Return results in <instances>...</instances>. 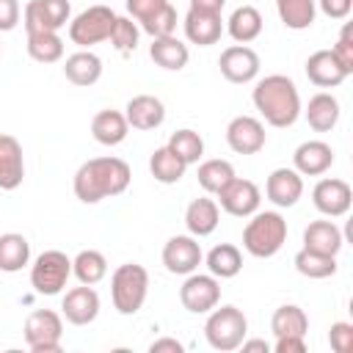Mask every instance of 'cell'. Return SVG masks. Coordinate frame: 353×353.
Here are the masks:
<instances>
[{"mask_svg":"<svg viewBox=\"0 0 353 353\" xmlns=\"http://www.w3.org/2000/svg\"><path fill=\"white\" fill-rule=\"evenodd\" d=\"M204 265H207V270H210L218 281L234 279V276L243 270V251H240L234 243H218V245H212V248L207 251Z\"/></svg>","mask_w":353,"mask_h":353,"instance_id":"f1b7e54d","label":"cell"},{"mask_svg":"<svg viewBox=\"0 0 353 353\" xmlns=\"http://www.w3.org/2000/svg\"><path fill=\"white\" fill-rule=\"evenodd\" d=\"M127 132H130V124H127V119H124L121 110L105 108V110H99L91 119V135L102 146H119L127 138Z\"/></svg>","mask_w":353,"mask_h":353,"instance_id":"83f0119b","label":"cell"},{"mask_svg":"<svg viewBox=\"0 0 353 353\" xmlns=\"http://www.w3.org/2000/svg\"><path fill=\"white\" fill-rule=\"evenodd\" d=\"M63 77L72 85L88 88L102 77V58L91 50H77L63 61Z\"/></svg>","mask_w":353,"mask_h":353,"instance_id":"d4e9b609","label":"cell"},{"mask_svg":"<svg viewBox=\"0 0 353 353\" xmlns=\"http://www.w3.org/2000/svg\"><path fill=\"white\" fill-rule=\"evenodd\" d=\"M301 113L306 116L309 127L314 132H331L342 116V108H339V99L328 91H317L306 108H301Z\"/></svg>","mask_w":353,"mask_h":353,"instance_id":"cb8c5ba5","label":"cell"},{"mask_svg":"<svg viewBox=\"0 0 353 353\" xmlns=\"http://www.w3.org/2000/svg\"><path fill=\"white\" fill-rule=\"evenodd\" d=\"M262 204V190L251 179L234 176L221 193H218V207L234 218H251Z\"/></svg>","mask_w":353,"mask_h":353,"instance_id":"4fadbf2b","label":"cell"},{"mask_svg":"<svg viewBox=\"0 0 353 353\" xmlns=\"http://www.w3.org/2000/svg\"><path fill=\"white\" fill-rule=\"evenodd\" d=\"M240 350H243V353H268L270 345H268L265 339H248V336H245V339L240 342Z\"/></svg>","mask_w":353,"mask_h":353,"instance_id":"f907efd6","label":"cell"},{"mask_svg":"<svg viewBox=\"0 0 353 353\" xmlns=\"http://www.w3.org/2000/svg\"><path fill=\"white\" fill-rule=\"evenodd\" d=\"M262 14L254 6H237L229 19H226V33L237 41V44H251L254 39H259L262 33Z\"/></svg>","mask_w":353,"mask_h":353,"instance_id":"f546056e","label":"cell"},{"mask_svg":"<svg viewBox=\"0 0 353 353\" xmlns=\"http://www.w3.org/2000/svg\"><path fill=\"white\" fill-rule=\"evenodd\" d=\"M218 69L229 83L245 85V83H254L259 74V55L248 44H232L221 52Z\"/></svg>","mask_w":353,"mask_h":353,"instance_id":"5bb4252c","label":"cell"},{"mask_svg":"<svg viewBox=\"0 0 353 353\" xmlns=\"http://www.w3.org/2000/svg\"><path fill=\"white\" fill-rule=\"evenodd\" d=\"M221 223V207L210 196H199L185 210V229L193 237H210Z\"/></svg>","mask_w":353,"mask_h":353,"instance_id":"603a6c76","label":"cell"},{"mask_svg":"<svg viewBox=\"0 0 353 353\" xmlns=\"http://www.w3.org/2000/svg\"><path fill=\"white\" fill-rule=\"evenodd\" d=\"M28 55L36 63H58L63 58V39L58 36V30L28 33Z\"/></svg>","mask_w":353,"mask_h":353,"instance_id":"8d00e7d4","label":"cell"},{"mask_svg":"<svg viewBox=\"0 0 353 353\" xmlns=\"http://www.w3.org/2000/svg\"><path fill=\"white\" fill-rule=\"evenodd\" d=\"M160 259H163V265H165L168 273L188 276V273L199 270V265L204 262V251L199 245V237H193V234H174L163 245Z\"/></svg>","mask_w":353,"mask_h":353,"instance_id":"8fae6325","label":"cell"},{"mask_svg":"<svg viewBox=\"0 0 353 353\" xmlns=\"http://www.w3.org/2000/svg\"><path fill=\"white\" fill-rule=\"evenodd\" d=\"M331 52L336 55V61L342 63V69H345L347 74H353V25H350V22L342 25L339 39H336V44L331 47Z\"/></svg>","mask_w":353,"mask_h":353,"instance_id":"b9f144b4","label":"cell"},{"mask_svg":"<svg viewBox=\"0 0 353 353\" xmlns=\"http://www.w3.org/2000/svg\"><path fill=\"white\" fill-rule=\"evenodd\" d=\"M132 182V171L121 157H91L72 179V190L83 204H99L102 199L121 196Z\"/></svg>","mask_w":353,"mask_h":353,"instance_id":"6da1fadb","label":"cell"},{"mask_svg":"<svg viewBox=\"0 0 353 353\" xmlns=\"http://www.w3.org/2000/svg\"><path fill=\"white\" fill-rule=\"evenodd\" d=\"M22 336L33 353H58L63 336V314L52 309H33L25 317Z\"/></svg>","mask_w":353,"mask_h":353,"instance_id":"ba28073f","label":"cell"},{"mask_svg":"<svg viewBox=\"0 0 353 353\" xmlns=\"http://www.w3.org/2000/svg\"><path fill=\"white\" fill-rule=\"evenodd\" d=\"M143 33H149L152 39H160V36H174L176 33V8L171 3H165L152 19H146L141 25Z\"/></svg>","mask_w":353,"mask_h":353,"instance_id":"60d3db41","label":"cell"},{"mask_svg":"<svg viewBox=\"0 0 353 353\" xmlns=\"http://www.w3.org/2000/svg\"><path fill=\"white\" fill-rule=\"evenodd\" d=\"M342 245H345V237L334 221H312L303 229V248H309V251L336 256L342 251Z\"/></svg>","mask_w":353,"mask_h":353,"instance_id":"484cf974","label":"cell"},{"mask_svg":"<svg viewBox=\"0 0 353 353\" xmlns=\"http://www.w3.org/2000/svg\"><path fill=\"white\" fill-rule=\"evenodd\" d=\"M270 331L273 336H306L309 331V317L301 306L295 303H284L273 312L270 317Z\"/></svg>","mask_w":353,"mask_h":353,"instance_id":"e575fe53","label":"cell"},{"mask_svg":"<svg viewBox=\"0 0 353 353\" xmlns=\"http://www.w3.org/2000/svg\"><path fill=\"white\" fill-rule=\"evenodd\" d=\"M149 295V273L138 262H124L110 276V301L113 309L124 317L138 314Z\"/></svg>","mask_w":353,"mask_h":353,"instance_id":"277c9868","label":"cell"},{"mask_svg":"<svg viewBox=\"0 0 353 353\" xmlns=\"http://www.w3.org/2000/svg\"><path fill=\"white\" fill-rule=\"evenodd\" d=\"M22 17V6L19 0H0V33H8L19 25Z\"/></svg>","mask_w":353,"mask_h":353,"instance_id":"f6af8a7d","label":"cell"},{"mask_svg":"<svg viewBox=\"0 0 353 353\" xmlns=\"http://www.w3.org/2000/svg\"><path fill=\"white\" fill-rule=\"evenodd\" d=\"M204 336H207V342H210L212 350L232 353L248 336V317L243 314V309H237L232 303L215 306V309L207 312Z\"/></svg>","mask_w":353,"mask_h":353,"instance_id":"5b68a950","label":"cell"},{"mask_svg":"<svg viewBox=\"0 0 353 353\" xmlns=\"http://www.w3.org/2000/svg\"><path fill=\"white\" fill-rule=\"evenodd\" d=\"M124 119L132 130L149 132V130H157L165 121V105H163V99H157L152 94H138L127 102Z\"/></svg>","mask_w":353,"mask_h":353,"instance_id":"d6986e66","label":"cell"},{"mask_svg":"<svg viewBox=\"0 0 353 353\" xmlns=\"http://www.w3.org/2000/svg\"><path fill=\"white\" fill-rule=\"evenodd\" d=\"M226 6V0H190L193 11H204V14H221Z\"/></svg>","mask_w":353,"mask_h":353,"instance_id":"681fc988","label":"cell"},{"mask_svg":"<svg viewBox=\"0 0 353 353\" xmlns=\"http://www.w3.org/2000/svg\"><path fill=\"white\" fill-rule=\"evenodd\" d=\"M72 276L80 281V284H99L105 276H108V259L102 251L97 248H83L74 259H72Z\"/></svg>","mask_w":353,"mask_h":353,"instance_id":"d6a6232c","label":"cell"},{"mask_svg":"<svg viewBox=\"0 0 353 353\" xmlns=\"http://www.w3.org/2000/svg\"><path fill=\"white\" fill-rule=\"evenodd\" d=\"M108 41H110L113 50L121 52V55L135 52V50H138V41H141V28H138V22H135L132 17H116V25H113Z\"/></svg>","mask_w":353,"mask_h":353,"instance_id":"ab89813d","label":"cell"},{"mask_svg":"<svg viewBox=\"0 0 353 353\" xmlns=\"http://www.w3.org/2000/svg\"><path fill=\"white\" fill-rule=\"evenodd\" d=\"M72 19L69 0H28L22 8V25L25 33H41V30H61Z\"/></svg>","mask_w":353,"mask_h":353,"instance_id":"30bf717a","label":"cell"},{"mask_svg":"<svg viewBox=\"0 0 353 353\" xmlns=\"http://www.w3.org/2000/svg\"><path fill=\"white\" fill-rule=\"evenodd\" d=\"M265 196L279 210L295 207L298 199L303 196V176L295 168H276L265 182Z\"/></svg>","mask_w":353,"mask_h":353,"instance_id":"e0dca14e","label":"cell"},{"mask_svg":"<svg viewBox=\"0 0 353 353\" xmlns=\"http://www.w3.org/2000/svg\"><path fill=\"white\" fill-rule=\"evenodd\" d=\"M22 179H25L22 143L14 135L0 132V190H17Z\"/></svg>","mask_w":353,"mask_h":353,"instance_id":"ffe728a7","label":"cell"},{"mask_svg":"<svg viewBox=\"0 0 353 353\" xmlns=\"http://www.w3.org/2000/svg\"><path fill=\"white\" fill-rule=\"evenodd\" d=\"M334 165V149L325 141H303L292 152V168L301 176H323Z\"/></svg>","mask_w":353,"mask_h":353,"instance_id":"ac0fdd59","label":"cell"},{"mask_svg":"<svg viewBox=\"0 0 353 353\" xmlns=\"http://www.w3.org/2000/svg\"><path fill=\"white\" fill-rule=\"evenodd\" d=\"M306 77L309 83H314L317 88H336L342 85L350 74L342 69V63L336 61V55L331 50H317L306 58Z\"/></svg>","mask_w":353,"mask_h":353,"instance_id":"44dd1931","label":"cell"},{"mask_svg":"<svg viewBox=\"0 0 353 353\" xmlns=\"http://www.w3.org/2000/svg\"><path fill=\"white\" fill-rule=\"evenodd\" d=\"M312 204L317 207V212H323L325 218H342L350 212L353 204V190L345 179L339 176H323L314 188H312Z\"/></svg>","mask_w":353,"mask_h":353,"instance_id":"7c38bea8","label":"cell"},{"mask_svg":"<svg viewBox=\"0 0 353 353\" xmlns=\"http://www.w3.org/2000/svg\"><path fill=\"white\" fill-rule=\"evenodd\" d=\"M251 102L259 110V116L270 127H279V130L292 127L303 108L298 85L287 74H265L262 80H256L251 91Z\"/></svg>","mask_w":353,"mask_h":353,"instance_id":"7a4b0ae2","label":"cell"},{"mask_svg":"<svg viewBox=\"0 0 353 353\" xmlns=\"http://www.w3.org/2000/svg\"><path fill=\"white\" fill-rule=\"evenodd\" d=\"M116 11L110 6H88L74 19H69V39L80 50H91L94 44H102L110 39V30L116 25Z\"/></svg>","mask_w":353,"mask_h":353,"instance_id":"8992f818","label":"cell"},{"mask_svg":"<svg viewBox=\"0 0 353 353\" xmlns=\"http://www.w3.org/2000/svg\"><path fill=\"white\" fill-rule=\"evenodd\" d=\"M268 132L256 116H234L226 124V143L234 154H256L265 149Z\"/></svg>","mask_w":353,"mask_h":353,"instance_id":"9a60e30c","label":"cell"},{"mask_svg":"<svg viewBox=\"0 0 353 353\" xmlns=\"http://www.w3.org/2000/svg\"><path fill=\"white\" fill-rule=\"evenodd\" d=\"M99 295L94 287L88 284H80V287H72L66 290L63 301H61V314L66 317V323L72 325H88L97 320L99 314Z\"/></svg>","mask_w":353,"mask_h":353,"instance_id":"2e32d148","label":"cell"},{"mask_svg":"<svg viewBox=\"0 0 353 353\" xmlns=\"http://www.w3.org/2000/svg\"><path fill=\"white\" fill-rule=\"evenodd\" d=\"M179 301L190 314H207L221 303V281L212 273H188L179 287Z\"/></svg>","mask_w":353,"mask_h":353,"instance_id":"9c48e42d","label":"cell"},{"mask_svg":"<svg viewBox=\"0 0 353 353\" xmlns=\"http://www.w3.org/2000/svg\"><path fill=\"white\" fill-rule=\"evenodd\" d=\"M149 58L165 69V72H179L188 66L190 61V50L185 41H179L176 36H160V39H152L149 44Z\"/></svg>","mask_w":353,"mask_h":353,"instance_id":"4316f807","label":"cell"},{"mask_svg":"<svg viewBox=\"0 0 353 353\" xmlns=\"http://www.w3.org/2000/svg\"><path fill=\"white\" fill-rule=\"evenodd\" d=\"M234 165L229 160H221V157H212V160H201L199 163V171H196V179L201 185L204 193L210 196H218L232 179H234Z\"/></svg>","mask_w":353,"mask_h":353,"instance_id":"1f68e13d","label":"cell"},{"mask_svg":"<svg viewBox=\"0 0 353 353\" xmlns=\"http://www.w3.org/2000/svg\"><path fill=\"white\" fill-rule=\"evenodd\" d=\"M149 350H152V353H182L185 347H182V342L174 339V336H160V339H154V342L149 345Z\"/></svg>","mask_w":353,"mask_h":353,"instance_id":"c3c4849f","label":"cell"},{"mask_svg":"<svg viewBox=\"0 0 353 353\" xmlns=\"http://www.w3.org/2000/svg\"><path fill=\"white\" fill-rule=\"evenodd\" d=\"M69 276H72V259L63 251H58V248L41 251L30 262V287L39 295H58V292H63Z\"/></svg>","mask_w":353,"mask_h":353,"instance_id":"52a82bcc","label":"cell"},{"mask_svg":"<svg viewBox=\"0 0 353 353\" xmlns=\"http://www.w3.org/2000/svg\"><path fill=\"white\" fill-rule=\"evenodd\" d=\"M279 19L290 30H306L314 25L317 17V3L314 0H276Z\"/></svg>","mask_w":353,"mask_h":353,"instance_id":"d590c367","label":"cell"},{"mask_svg":"<svg viewBox=\"0 0 353 353\" xmlns=\"http://www.w3.org/2000/svg\"><path fill=\"white\" fill-rule=\"evenodd\" d=\"M328 342H331L334 353H350V347H353V325L345 323V320L334 323L331 331H328Z\"/></svg>","mask_w":353,"mask_h":353,"instance_id":"7bdbcfd3","label":"cell"},{"mask_svg":"<svg viewBox=\"0 0 353 353\" xmlns=\"http://www.w3.org/2000/svg\"><path fill=\"white\" fill-rule=\"evenodd\" d=\"M165 146H168L182 163H188V165H193V163H199V160L204 157V138H201L196 130H190V127H182V130L171 132V138H168Z\"/></svg>","mask_w":353,"mask_h":353,"instance_id":"f35d334b","label":"cell"},{"mask_svg":"<svg viewBox=\"0 0 353 353\" xmlns=\"http://www.w3.org/2000/svg\"><path fill=\"white\" fill-rule=\"evenodd\" d=\"M276 353H306V336H276Z\"/></svg>","mask_w":353,"mask_h":353,"instance_id":"7dc6e473","label":"cell"},{"mask_svg":"<svg viewBox=\"0 0 353 353\" xmlns=\"http://www.w3.org/2000/svg\"><path fill=\"white\" fill-rule=\"evenodd\" d=\"M168 0H127V11H130V17L138 22V28L146 22V19H152L163 6H165Z\"/></svg>","mask_w":353,"mask_h":353,"instance_id":"ee69618b","label":"cell"},{"mask_svg":"<svg viewBox=\"0 0 353 353\" xmlns=\"http://www.w3.org/2000/svg\"><path fill=\"white\" fill-rule=\"evenodd\" d=\"M30 265V243L19 232L0 234V270L3 273H19Z\"/></svg>","mask_w":353,"mask_h":353,"instance_id":"4dcf8cb0","label":"cell"},{"mask_svg":"<svg viewBox=\"0 0 353 353\" xmlns=\"http://www.w3.org/2000/svg\"><path fill=\"white\" fill-rule=\"evenodd\" d=\"M188 171V163H182L168 146H160L152 152L149 157V174L160 182V185H176Z\"/></svg>","mask_w":353,"mask_h":353,"instance_id":"836d02e7","label":"cell"},{"mask_svg":"<svg viewBox=\"0 0 353 353\" xmlns=\"http://www.w3.org/2000/svg\"><path fill=\"white\" fill-rule=\"evenodd\" d=\"M287 243V221L279 210H256L243 229V248L256 259L276 256Z\"/></svg>","mask_w":353,"mask_h":353,"instance_id":"3957f363","label":"cell"},{"mask_svg":"<svg viewBox=\"0 0 353 353\" xmlns=\"http://www.w3.org/2000/svg\"><path fill=\"white\" fill-rule=\"evenodd\" d=\"M182 28H185V39H188L190 44L212 47V44L221 41L223 19H221V14H204V11L188 8V14H185V19H182Z\"/></svg>","mask_w":353,"mask_h":353,"instance_id":"7402d4cb","label":"cell"},{"mask_svg":"<svg viewBox=\"0 0 353 353\" xmlns=\"http://www.w3.org/2000/svg\"><path fill=\"white\" fill-rule=\"evenodd\" d=\"M314 3L331 19H347L350 11H353V0H314Z\"/></svg>","mask_w":353,"mask_h":353,"instance_id":"bcb514c9","label":"cell"},{"mask_svg":"<svg viewBox=\"0 0 353 353\" xmlns=\"http://www.w3.org/2000/svg\"><path fill=\"white\" fill-rule=\"evenodd\" d=\"M292 265H295V270L301 273V276H306V279H328V276H334L336 273V256H331V254H317V251H309V248H301L298 254H295V259H292Z\"/></svg>","mask_w":353,"mask_h":353,"instance_id":"74e56055","label":"cell"}]
</instances>
